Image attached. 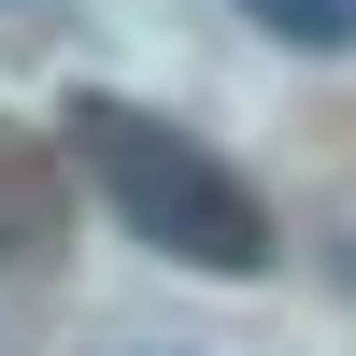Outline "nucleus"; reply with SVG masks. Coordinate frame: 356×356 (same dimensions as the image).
Wrapping results in <instances>:
<instances>
[{
    "mask_svg": "<svg viewBox=\"0 0 356 356\" xmlns=\"http://www.w3.org/2000/svg\"><path fill=\"white\" fill-rule=\"evenodd\" d=\"M143 356H186V342H143Z\"/></svg>",
    "mask_w": 356,
    "mask_h": 356,
    "instance_id": "obj_4",
    "label": "nucleus"
},
{
    "mask_svg": "<svg viewBox=\"0 0 356 356\" xmlns=\"http://www.w3.org/2000/svg\"><path fill=\"white\" fill-rule=\"evenodd\" d=\"M57 243H72V157H57L43 129H15V114H0V271L43 285Z\"/></svg>",
    "mask_w": 356,
    "mask_h": 356,
    "instance_id": "obj_2",
    "label": "nucleus"
},
{
    "mask_svg": "<svg viewBox=\"0 0 356 356\" xmlns=\"http://www.w3.org/2000/svg\"><path fill=\"white\" fill-rule=\"evenodd\" d=\"M72 171L114 200V228L129 243H157L171 271H271V200L243 186V171L214 157V143H186L171 114H143V100H114V86H72Z\"/></svg>",
    "mask_w": 356,
    "mask_h": 356,
    "instance_id": "obj_1",
    "label": "nucleus"
},
{
    "mask_svg": "<svg viewBox=\"0 0 356 356\" xmlns=\"http://www.w3.org/2000/svg\"><path fill=\"white\" fill-rule=\"evenodd\" d=\"M271 43H300V57H356V0H243Z\"/></svg>",
    "mask_w": 356,
    "mask_h": 356,
    "instance_id": "obj_3",
    "label": "nucleus"
}]
</instances>
